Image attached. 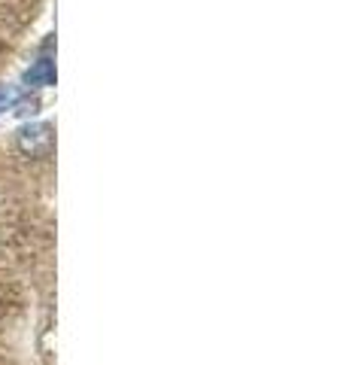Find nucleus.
Listing matches in <instances>:
<instances>
[{
    "label": "nucleus",
    "instance_id": "1",
    "mask_svg": "<svg viewBox=\"0 0 346 365\" xmlns=\"http://www.w3.org/2000/svg\"><path fill=\"white\" fill-rule=\"evenodd\" d=\"M16 146L21 155L28 158H52L55 153V128L49 122H31V125H21L19 134H16Z\"/></svg>",
    "mask_w": 346,
    "mask_h": 365
},
{
    "label": "nucleus",
    "instance_id": "2",
    "mask_svg": "<svg viewBox=\"0 0 346 365\" xmlns=\"http://www.w3.org/2000/svg\"><path fill=\"white\" fill-rule=\"evenodd\" d=\"M55 83V64L46 58H37L31 64V71H25V86L28 88H40V86H52Z\"/></svg>",
    "mask_w": 346,
    "mask_h": 365
},
{
    "label": "nucleus",
    "instance_id": "3",
    "mask_svg": "<svg viewBox=\"0 0 346 365\" xmlns=\"http://www.w3.org/2000/svg\"><path fill=\"white\" fill-rule=\"evenodd\" d=\"M19 101V91L13 88V86H0V113L4 110H9Z\"/></svg>",
    "mask_w": 346,
    "mask_h": 365
},
{
    "label": "nucleus",
    "instance_id": "4",
    "mask_svg": "<svg viewBox=\"0 0 346 365\" xmlns=\"http://www.w3.org/2000/svg\"><path fill=\"white\" fill-rule=\"evenodd\" d=\"M33 113H37V101H31V104H21L19 116H33Z\"/></svg>",
    "mask_w": 346,
    "mask_h": 365
}]
</instances>
